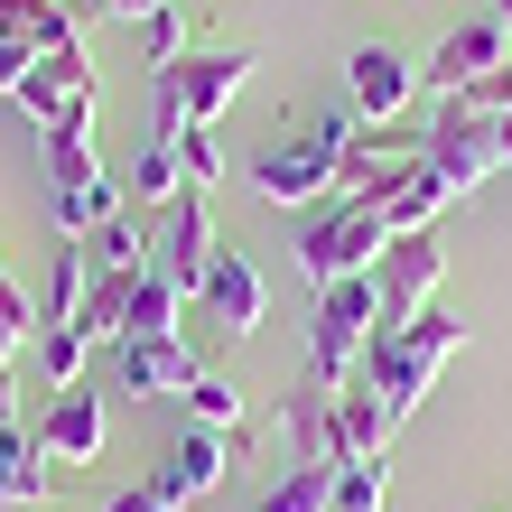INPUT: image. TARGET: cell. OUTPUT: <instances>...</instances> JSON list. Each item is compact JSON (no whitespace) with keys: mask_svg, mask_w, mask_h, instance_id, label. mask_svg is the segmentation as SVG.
<instances>
[{"mask_svg":"<svg viewBox=\"0 0 512 512\" xmlns=\"http://www.w3.org/2000/svg\"><path fill=\"white\" fill-rule=\"evenodd\" d=\"M494 66H512V28L485 10V19H466V28H447L438 38V56H429V75H419V94H466L475 75H494Z\"/></svg>","mask_w":512,"mask_h":512,"instance_id":"obj_8","label":"cell"},{"mask_svg":"<svg viewBox=\"0 0 512 512\" xmlns=\"http://www.w3.org/2000/svg\"><path fill=\"white\" fill-rule=\"evenodd\" d=\"M205 308H215L233 336H252V326L270 317V280L252 252H215V270H205Z\"/></svg>","mask_w":512,"mask_h":512,"instance_id":"obj_16","label":"cell"},{"mask_svg":"<svg viewBox=\"0 0 512 512\" xmlns=\"http://www.w3.org/2000/svg\"><path fill=\"white\" fill-rule=\"evenodd\" d=\"M131 196H140V205H159V215H168L177 196H187V168H177V149H168V140H149V149H140V168H131Z\"/></svg>","mask_w":512,"mask_h":512,"instance_id":"obj_26","label":"cell"},{"mask_svg":"<svg viewBox=\"0 0 512 512\" xmlns=\"http://www.w3.org/2000/svg\"><path fill=\"white\" fill-rule=\"evenodd\" d=\"M140 56H149V75H168L177 56H196V38H187V19H177V0H159V10L140 19Z\"/></svg>","mask_w":512,"mask_h":512,"instance_id":"obj_27","label":"cell"},{"mask_svg":"<svg viewBox=\"0 0 512 512\" xmlns=\"http://www.w3.org/2000/svg\"><path fill=\"white\" fill-rule=\"evenodd\" d=\"M280 429H289V466H336L345 475V457H336V391H326L317 373L280 401Z\"/></svg>","mask_w":512,"mask_h":512,"instance_id":"obj_15","label":"cell"},{"mask_svg":"<svg viewBox=\"0 0 512 512\" xmlns=\"http://www.w3.org/2000/svg\"><path fill=\"white\" fill-rule=\"evenodd\" d=\"M336 485H345L336 466H289V475H280V485H270L252 512H336Z\"/></svg>","mask_w":512,"mask_h":512,"instance_id":"obj_24","label":"cell"},{"mask_svg":"<svg viewBox=\"0 0 512 512\" xmlns=\"http://www.w3.org/2000/svg\"><path fill=\"white\" fill-rule=\"evenodd\" d=\"M84 270H94V280H140V270H149V233L131 215L94 224V233H84Z\"/></svg>","mask_w":512,"mask_h":512,"instance_id":"obj_21","label":"cell"},{"mask_svg":"<svg viewBox=\"0 0 512 512\" xmlns=\"http://www.w3.org/2000/svg\"><path fill=\"white\" fill-rule=\"evenodd\" d=\"M503 159H512V122H503Z\"/></svg>","mask_w":512,"mask_h":512,"instance_id":"obj_36","label":"cell"},{"mask_svg":"<svg viewBox=\"0 0 512 512\" xmlns=\"http://www.w3.org/2000/svg\"><path fill=\"white\" fill-rule=\"evenodd\" d=\"M28 326H38V317H28V289H10V280H0V373H19Z\"/></svg>","mask_w":512,"mask_h":512,"instance_id":"obj_30","label":"cell"},{"mask_svg":"<svg viewBox=\"0 0 512 512\" xmlns=\"http://www.w3.org/2000/svg\"><path fill=\"white\" fill-rule=\"evenodd\" d=\"M187 419H196V429H243V391H233V382H215V373H196L187 382Z\"/></svg>","mask_w":512,"mask_h":512,"instance_id":"obj_28","label":"cell"},{"mask_svg":"<svg viewBox=\"0 0 512 512\" xmlns=\"http://www.w3.org/2000/svg\"><path fill=\"white\" fill-rule=\"evenodd\" d=\"M252 66H261L252 47H196V56H177V66L159 75V94H149V140H177L187 122L215 131L233 112V94L252 84Z\"/></svg>","mask_w":512,"mask_h":512,"instance_id":"obj_3","label":"cell"},{"mask_svg":"<svg viewBox=\"0 0 512 512\" xmlns=\"http://www.w3.org/2000/svg\"><path fill=\"white\" fill-rule=\"evenodd\" d=\"M0 38L28 47V56H66V47H84L66 0H0Z\"/></svg>","mask_w":512,"mask_h":512,"instance_id":"obj_18","label":"cell"},{"mask_svg":"<svg viewBox=\"0 0 512 512\" xmlns=\"http://www.w3.org/2000/svg\"><path fill=\"white\" fill-rule=\"evenodd\" d=\"M47 466H56V457L38 447V429H28V419H19V429H0V512H38L47 485H56Z\"/></svg>","mask_w":512,"mask_h":512,"instance_id":"obj_17","label":"cell"},{"mask_svg":"<svg viewBox=\"0 0 512 512\" xmlns=\"http://www.w3.org/2000/svg\"><path fill=\"white\" fill-rule=\"evenodd\" d=\"M419 159H429L447 187H485V177H503V122H485V112H466V103H438L429 112V131H419Z\"/></svg>","mask_w":512,"mask_h":512,"instance_id":"obj_6","label":"cell"},{"mask_svg":"<svg viewBox=\"0 0 512 512\" xmlns=\"http://www.w3.org/2000/svg\"><path fill=\"white\" fill-rule=\"evenodd\" d=\"M447 196H457V187H447V177H438L429 159H410L401 177H391V196H382V215H391V233H429Z\"/></svg>","mask_w":512,"mask_h":512,"instance_id":"obj_20","label":"cell"},{"mask_svg":"<svg viewBox=\"0 0 512 512\" xmlns=\"http://www.w3.org/2000/svg\"><path fill=\"white\" fill-rule=\"evenodd\" d=\"M196 373H205V364H196L187 336H131V345H122V391H131V401H168V391L187 401Z\"/></svg>","mask_w":512,"mask_h":512,"instance_id":"obj_14","label":"cell"},{"mask_svg":"<svg viewBox=\"0 0 512 512\" xmlns=\"http://www.w3.org/2000/svg\"><path fill=\"white\" fill-rule=\"evenodd\" d=\"M215 252H224V243H215V215H205V196L187 187V196L168 205L159 243H149V270H168L187 298H205V270H215Z\"/></svg>","mask_w":512,"mask_h":512,"instance_id":"obj_11","label":"cell"},{"mask_svg":"<svg viewBox=\"0 0 512 512\" xmlns=\"http://www.w3.org/2000/svg\"><path fill=\"white\" fill-rule=\"evenodd\" d=\"M252 196H261V205H289V215L326 205V196H336V149H317L308 131H298V140H280V149H270V159L252 168Z\"/></svg>","mask_w":512,"mask_h":512,"instance_id":"obj_7","label":"cell"},{"mask_svg":"<svg viewBox=\"0 0 512 512\" xmlns=\"http://www.w3.org/2000/svg\"><path fill=\"white\" fill-rule=\"evenodd\" d=\"M494 19H503V28H512V0H494Z\"/></svg>","mask_w":512,"mask_h":512,"instance_id":"obj_35","label":"cell"},{"mask_svg":"<svg viewBox=\"0 0 512 512\" xmlns=\"http://www.w3.org/2000/svg\"><path fill=\"white\" fill-rule=\"evenodd\" d=\"M84 298H94V270H84V243H66L47 261V317L38 326H84Z\"/></svg>","mask_w":512,"mask_h":512,"instance_id":"obj_22","label":"cell"},{"mask_svg":"<svg viewBox=\"0 0 512 512\" xmlns=\"http://www.w3.org/2000/svg\"><path fill=\"white\" fill-rule=\"evenodd\" d=\"M0 429H19V382L0 373Z\"/></svg>","mask_w":512,"mask_h":512,"instance_id":"obj_34","label":"cell"},{"mask_svg":"<svg viewBox=\"0 0 512 512\" xmlns=\"http://www.w3.org/2000/svg\"><path fill=\"white\" fill-rule=\"evenodd\" d=\"M373 336H382V289H373V280L317 289V308H308V373H317L326 391H345V373L364 364Z\"/></svg>","mask_w":512,"mask_h":512,"instance_id":"obj_4","label":"cell"},{"mask_svg":"<svg viewBox=\"0 0 512 512\" xmlns=\"http://www.w3.org/2000/svg\"><path fill=\"white\" fill-rule=\"evenodd\" d=\"M84 364H94V336H84V326H47V336H38V373H47V391H75Z\"/></svg>","mask_w":512,"mask_h":512,"instance_id":"obj_25","label":"cell"},{"mask_svg":"<svg viewBox=\"0 0 512 512\" xmlns=\"http://www.w3.org/2000/svg\"><path fill=\"white\" fill-rule=\"evenodd\" d=\"M94 10H103V19H149L159 0H94Z\"/></svg>","mask_w":512,"mask_h":512,"instance_id":"obj_33","label":"cell"},{"mask_svg":"<svg viewBox=\"0 0 512 512\" xmlns=\"http://www.w3.org/2000/svg\"><path fill=\"white\" fill-rule=\"evenodd\" d=\"M224 466H233V438H224V429H187V438H177L168 457H159V475H149V494L187 512V503H205V494L224 485Z\"/></svg>","mask_w":512,"mask_h":512,"instance_id":"obj_13","label":"cell"},{"mask_svg":"<svg viewBox=\"0 0 512 512\" xmlns=\"http://www.w3.org/2000/svg\"><path fill=\"white\" fill-rule=\"evenodd\" d=\"M28 75H38V56H28V47H10V38H0V94H19V84Z\"/></svg>","mask_w":512,"mask_h":512,"instance_id":"obj_31","label":"cell"},{"mask_svg":"<svg viewBox=\"0 0 512 512\" xmlns=\"http://www.w3.org/2000/svg\"><path fill=\"white\" fill-rule=\"evenodd\" d=\"M438 280H447V243H438V224H429V233H401V243L382 252V270H373V289H382V326L419 317Z\"/></svg>","mask_w":512,"mask_h":512,"instance_id":"obj_9","label":"cell"},{"mask_svg":"<svg viewBox=\"0 0 512 512\" xmlns=\"http://www.w3.org/2000/svg\"><path fill=\"white\" fill-rule=\"evenodd\" d=\"M38 447L56 466H94L103 447H112V419H103V391H47V410H38Z\"/></svg>","mask_w":512,"mask_h":512,"instance_id":"obj_12","label":"cell"},{"mask_svg":"<svg viewBox=\"0 0 512 512\" xmlns=\"http://www.w3.org/2000/svg\"><path fill=\"white\" fill-rule=\"evenodd\" d=\"M47 177H56V224L75 233H94V224H112L122 215V177L103 168V149H94V131H66V140H47Z\"/></svg>","mask_w":512,"mask_h":512,"instance_id":"obj_5","label":"cell"},{"mask_svg":"<svg viewBox=\"0 0 512 512\" xmlns=\"http://www.w3.org/2000/svg\"><path fill=\"white\" fill-rule=\"evenodd\" d=\"M391 243H401V233H391V215L373 196H326V205H308V224H298V270H308V289L373 280Z\"/></svg>","mask_w":512,"mask_h":512,"instance_id":"obj_2","label":"cell"},{"mask_svg":"<svg viewBox=\"0 0 512 512\" xmlns=\"http://www.w3.org/2000/svg\"><path fill=\"white\" fill-rule=\"evenodd\" d=\"M103 512H177V503H159V494H149V485H131V494H112Z\"/></svg>","mask_w":512,"mask_h":512,"instance_id":"obj_32","label":"cell"},{"mask_svg":"<svg viewBox=\"0 0 512 512\" xmlns=\"http://www.w3.org/2000/svg\"><path fill=\"white\" fill-rule=\"evenodd\" d=\"M345 103L364 112V131H391V122L419 103V66H410L401 47H354V66H345Z\"/></svg>","mask_w":512,"mask_h":512,"instance_id":"obj_10","label":"cell"},{"mask_svg":"<svg viewBox=\"0 0 512 512\" xmlns=\"http://www.w3.org/2000/svg\"><path fill=\"white\" fill-rule=\"evenodd\" d=\"M457 345H466V326L447 317V308H419L401 326H382V336L364 345V391H373L391 419H410L419 401H429V382L457 364Z\"/></svg>","mask_w":512,"mask_h":512,"instance_id":"obj_1","label":"cell"},{"mask_svg":"<svg viewBox=\"0 0 512 512\" xmlns=\"http://www.w3.org/2000/svg\"><path fill=\"white\" fill-rule=\"evenodd\" d=\"M168 149H177V168H187V187H196V196H205V187H224V149H215V131H205V122H187Z\"/></svg>","mask_w":512,"mask_h":512,"instance_id":"obj_29","label":"cell"},{"mask_svg":"<svg viewBox=\"0 0 512 512\" xmlns=\"http://www.w3.org/2000/svg\"><path fill=\"white\" fill-rule=\"evenodd\" d=\"M391 429H401V419H391L373 391H336V457H345V466H382Z\"/></svg>","mask_w":512,"mask_h":512,"instance_id":"obj_19","label":"cell"},{"mask_svg":"<svg viewBox=\"0 0 512 512\" xmlns=\"http://www.w3.org/2000/svg\"><path fill=\"white\" fill-rule=\"evenodd\" d=\"M177 308H187V289H177L168 270H140V289H131V326H122V345H131V336H177Z\"/></svg>","mask_w":512,"mask_h":512,"instance_id":"obj_23","label":"cell"}]
</instances>
